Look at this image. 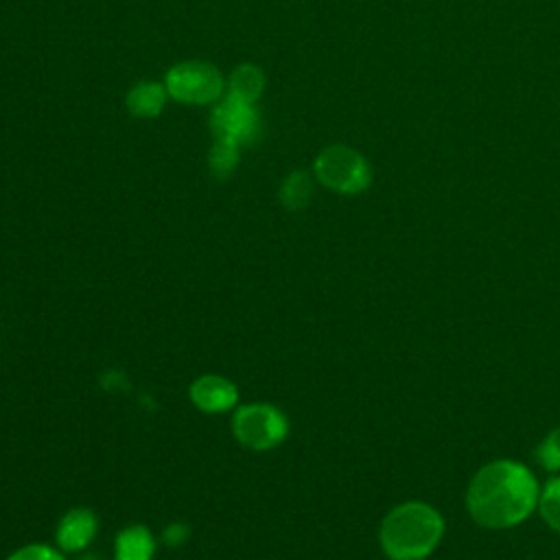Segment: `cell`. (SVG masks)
Masks as SVG:
<instances>
[{"instance_id": "6da1fadb", "label": "cell", "mask_w": 560, "mask_h": 560, "mask_svg": "<svg viewBox=\"0 0 560 560\" xmlns=\"http://www.w3.org/2000/svg\"><path fill=\"white\" fill-rule=\"evenodd\" d=\"M538 483L529 468L514 459L486 464L472 477L466 492V508L475 523L490 529H505L525 521L538 505Z\"/></svg>"}, {"instance_id": "7a4b0ae2", "label": "cell", "mask_w": 560, "mask_h": 560, "mask_svg": "<svg viewBox=\"0 0 560 560\" xmlns=\"http://www.w3.org/2000/svg\"><path fill=\"white\" fill-rule=\"evenodd\" d=\"M442 534L444 521L435 508L422 501H407L387 512L378 540L389 560H422L438 547Z\"/></svg>"}, {"instance_id": "3957f363", "label": "cell", "mask_w": 560, "mask_h": 560, "mask_svg": "<svg viewBox=\"0 0 560 560\" xmlns=\"http://www.w3.org/2000/svg\"><path fill=\"white\" fill-rule=\"evenodd\" d=\"M315 179L337 195H359L372 184V166L365 155L348 144L322 149L313 162Z\"/></svg>"}, {"instance_id": "277c9868", "label": "cell", "mask_w": 560, "mask_h": 560, "mask_svg": "<svg viewBox=\"0 0 560 560\" xmlns=\"http://www.w3.org/2000/svg\"><path fill=\"white\" fill-rule=\"evenodd\" d=\"M232 435L249 451H271L289 435V420L269 402L238 405L232 413Z\"/></svg>"}, {"instance_id": "5b68a950", "label": "cell", "mask_w": 560, "mask_h": 560, "mask_svg": "<svg viewBox=\"0 0 560 560\" xmlns=\"http://www.w3.org/2000/svg\"><path fill=\"white\" fill-rule=\"evenodd\" d=\"M166 94L184 105H212L225 92V79L210 61L188 59L168 68L164 77Z\"/></svg>"}, {"instance_id": "8992f818", "label": "cell", "mask_w": 560, "mask_h": 560, "mask_svg": "<svg viewBox=\"0 0 560 560\" xmlns=\"http://www.w3.org/2000/svg\"><path fill=\"white\" fill-rule=\"evenodd\" d=\"M210 127L214 138L234 142L238 147L252 142L260 133V116L254 103L241 101L232 94H225L217 101L210 114Z\"/></svg>"}, {"instance_id": "52a82bcc", "label": "cell", "mask_w": 560, "mask_h": 560, "mask_svg": "<svg viewBox=\"0 0 560 560\" xmlns=\"http://www.w3.org/2000/svg\"><path fill=\"white\" fill-rule=\"evenodd\" d=\"M188 398L203 413H223L236 407L238 387L221 374H201L190 383Z\"/></svg>"}, {"instance_id": "ba28073f", "label": "cell", "mask_w": 560, "mask_h": 560, "mask_svg": "<svg viewBox=\"0 0 560 560\" xmlns=\"http://www.w3.org/2000/svg\"><path fill=\"white\" fill-rule=\"evenodd\" d=\"M96 529H98V518L90 508H72L57 523V532H55L57 547L68 553L83 551L94 540Z\"/></svg>"}, {"instance_id": "9c48e42d", "label": "cell", "mask_w": 560, "mask_h": 560, "mask_svg": "<svg viewBox=\"0 0 560 560\" xmlns=\"http://www.w3.org/2000/svg\"><path fill=\"white\" fill-rule=\"evenodd\" d=\"M158 542L147 525L122 527L114 540V560H153Z\"/></svg>"}, {"instance_id": "30bf717a", "label": "cell", "mask_w": 560, "mask_h": 560, "mask_svg": "<svg viewBox=\"0 0 560 560\" xmlns=\"http://www.w3.org/2000/svg\"><path fill=\"white\" fill-rule=\"evenodd\" d=\"M166 88L164 83L158 81H140L136 83L125 98V105L129 109V114L138 116V118H155L162 114L164 105H166Z\"/></svg>"}, {"instance_id": "8fae6325", "label": "cell", "mask_w": 560, "mask_h": 560, "mask_svg": "<svg viewBox=\"0 0 560 560\" xmlns=\"http://www.w3.org/2000/svg\"><path fill=\"white\" fill-rule=\"evenodd\" d=\"M225 88L228 94L247 103H256L265 90V74L254 63H241L232 70Z\"/></svg>"}, {"instance_id": "7c38bea8", "label": "cell", "mask_w": 560, "mask_h": 560, "mask_svg": "<svg viewBox=\"0 0 560 560\" xmlns=\"http://www.w3.org/2000/svg\"><path fill=\"white\" fill-rule=\"evenodd\" d=\"M313 192H315L313 177L306 171H293L284 177L278 197H280V203L287 210L298 212V210H304L311 203Z\"/></svg>"}, {"instance_id": "4fadbf2b", "label": "cell", "mask_w": 560, "mask_h": 560, "mask_svg": "<svg viewBox=\"0 0 560 560\" xmlns=\"http://www.w3.org/2000/svg\"><path fill=\"white\" fill-rule=\"evenodd\" d=\"M208 166L210 173L219 179H225L234 173V168L238 166V144L214 138V144L208 153Z\"/></svg>"}, {"instance_id": "5bb4252c", "label": "cell", "mask_w": 560, "mask_h": 560, "mask_svg": "<svg viewBox=\"0 0 560 560\" xmlns=\"http://www.w3.org/2000/svg\"><path fill=\"white\" fill-rule=\"evenodd\" d=\"M538 510L542 521L560 532V477H553L545 483L542 492L538 494Z\"/></svg>"}, {"instance_id": "9a60e30c", "label": "cell", "mask_w": 560, "mask_h": 560, "mask_svg": "<svg viewBox=\"0 0 560 560\" xmlns=\"http://www.w3.org/2000/svg\"><path fill=\"white\" fill-rule=\"evenodd\" d=\"M536 459L547 470H560V427H556L536 448Z\"/></svg>"}, {"instance_id": "2e32d148", "label": "cell", "mask_w": 560, "mask_h": 560, "mask_svg": "<svg viewBox=\"0 0 560 560\" xmlns=\"http://www.w3.org/2000/svg\"><path fill=\"white\" fill-rule=\"evenodd\" d=\"M7 560H66V558L59 547H50L44 542H31V545H24V547L15 549L13 553H9Z\"/></svg>"}, {"instance_id": "e0dca14e", "label": "cell", "mask_w": 560, "mask_h": 560, "mask_svg": "<svg viewBox=\"0 0 560 560\" xmlns=\"http://www.w3.org/2000/svg\"><path fill=\"white\" fill-rule=\"evenodd\" d=\"M190 538V525L184 521H173L162 529V542L166 547H182Z\"/></svg>"}, {"instance_id": "ac0fdd59", "label": "cell", "mask_w": 560, "mask_h": 560, "mask_svg": "<svg viewBox=\"0 0 560 560\" xmlns=\"http://www.w3.org/2000/svg\"><path fill=\"white\" fill-rule=\"evenodd\" d=\"M81 560H96V558H81Z\"/></svg>"}]
</instances>
